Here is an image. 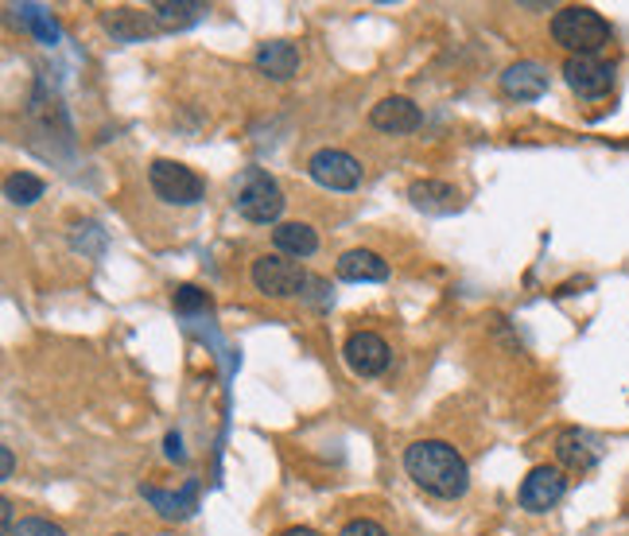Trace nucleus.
<instances>
[{
	"mask_svg": "<svg viewBox=\"0 0 629 536\" xmlns=\"http://www.w3.org/2000/svg\"><path fill=\"white\" fill-rule=\"evenodd\" d=\"M405 471L432 498L454 501L471 490V467L447 439H416L405 451Z\"/></svg>",
	"mask_w": 629,
	"mask_h": 536,
	"instance_id": "obj_1",
	"label": "nucleus"
},
{
	"mask_svg": "<svg viewBox=\"0 0 629 536\" xmlns=\"http://www.w3.org/2000/svg\"><path fill=\"white\" fill-rule=\"evenodd\" d=\"M611 24L606 16L587 4H567L552 16V39L564 47L567 55H599L602 47L611 43Z\"/></svg>",
	"mask_w": 629,
	"mask_h": 536,
	"instance_id": "obj_2",
	"label": "nucleus"
},
{
	"mask_svg": "<svg viewBox=\"0 0 629 536\" xmlns=\"http://www.w3.org/2000/svg\"><path fill=\"white\" fill-rule=\"evenodd\" d=\"M287 199H284V187L265 171V167H245L233 187V210L253 226H272L280 222Z\"/></svg>",
	"mask_w": 629,
	"mask_h": 536,
	"instance_id": "obj_3",
	"label": "nucleus"
},
{
	"mask_svg": "<svg viewBox=\"0 0 629 536\" xmlns=\"http://www.w3.org/2000/svg\"><path fill=\"white\" fill-rule=\"evenodd\" d=\"M149 187L156 191L159 203L167 206H195L203 203L206 183L198 171H191L179 159H152L149 164Z\"/></svg>",
	"mask_w": 629,
	"mask_h": 536,
	"instance_id": "obj_4",
	"label": "nucleus"
},
{
	"mask_svg": "<svg viewBox=\"0 0 629 536\" xmlns=\"http://www.w3.org/2000/svg\"><path fill=\"white\" fill-rule=\"evenodd\" d=\"M249 277H253V288L269 299L304 296V288H307V272L296 265V260H287L284 253H265V257H257L249 268Z\"/></svg>",
	"mask_w": 629,
	"mask_h": 536,
	"instance_id": "obj_5",
	"label": "nucleus"
},
{
	"mask_svg": "<svg viewBox=\"0 0 629 536\" xmlns=\"http://www.w3.org/2000/svg\"><path fill=\"white\" fill-rule=\"evenodd\" d=\"M564 82L572 93H579L583 102H599L614 90V63L599 55H567L564 63Z\"/></svg>",
	"mask_w": 629,
	"mask_h": 536,
	"instance_id": "obj_6",
	"label": "nucleus"
},
{
	"mask_svg": "<svg viewBox=\"0 0 629 536\" xmlns=\"http://www.w3.org/2000/svg\"><path fill=\"white\" fill-rule=\"evenodd\" d=\"M307 176L323 191H354L361 183V159H354L343 149H319L307 159Z\"/></svg>",
	"mask_w": 629,
	"mask_h": 536,
	"instance_id": "obj_7",
	"label": "nucleus"
},
{
	"mask_svg": "<svg viewBox=\"0 0 629 536\" xmlns=\"http://www.w3.org/2000/svg\"><path fill=\"white\" fill-rule=\"evenodd\" d=\"M343 358L350 366V373H358V378H381V373L389 370L393 350L377 331H354L343 346Z\"/></svg>",
	"mask_w": 629,
	"mask_h": 536,
	"instance_id": "obj_8",
	"label": "nucleus"
},
{
	"mask_svg": "<svg viewBox=\"0 0 629 536\" xmlns=\"http://www.w3.org/2000/svg\"><path fill=\"white\" fill-rule=\"evenodd\" d=\"M567 494V474L560 467H532L528 478L521 482V509L528 513H548L560 506V498Z\"/></svg>",
	"mask_w": 629,
	"mask_h": 536,
	"instance_id": "obj_9",
	"label": "nucleus"
},
{
	"mask_svg": "<svg viewBox=\"0 0 629 536\" xmlns=\"http://www.w3.org/2000/svg\"><path fill=\"white\" fill-rule=\"evenodd\" d=\"M370 125L381 132H393V137H408V132H416L424 125V113H420V105L412 98L393 93V98H381L370 110Z\"/></svg>",
	"mask_w": 629,
	"mask_h": 536,
	"instance_id": "obj_10",
	"label": "nucleus"
},
{
	"mask_svg": "<svg viewBox=\"0 0 629 536\" xmlns=\"http://www.w3.org/2000/svg\"><path fill=\"white\" fill-rule=\"evenodd\" d=\"M555 459H560L564 471L583 474V471H591V467H599L602 447L587 427H564V432L555 435Z\"/></svg>",
	"mask_w": 629,
	"mask_h": 536,
	"instance_id": "obj_11",
	"label": "nucleus"
},
{
	"mask_svg": "<svg viewBox=\"0 0 629 536\" xmlns=\"http://www.w3.org/2000/svg\"><path fill=\"white\" fill-rule=\"evenodd\" d=\"M548 86H552V78L532 59H517V63H510L501 71V90L510 93L513 102H537V98L548 93Z\"/></svg>",
	"mask_w": 629,
	"mask_h": 536,
	"instance_id": "obj_12",
	"label": "nucleus"
},
{
	"mask_svg": "<svg viewBox=\"0 0 629 536\" xmlns=\"http://www.w3.org/2000/svg\"><path fill=\"white\" fill-rule=\"evenodd\" d=\"M408 199H412L416 210L432 214V218H447V214L463 210V194H459V187L444 183V179H416V183L408 187Z\"/></svg>",
	"mask_w": 629,
	"mask_h": 536,
	"instance_id": "obj_13",
	"label": "nucleus"
},
{
	"mask_svg": "<svg viewBox=\"0 0 629 536\" xmlns=\"http://www.w3.org/2000/svg\"><path fill=\"white\" fill-rule=\"evenodd\" d=\"M102 28L110 31L117 43H144V39L159 31L156 20H152V12L129 9V4H120V9H105L102 12Z\"/></svg>",
	"mask_w": 629,
	"mask_h": 536,
	"instance_id": "obj_14",
	"label": "nucleus"
},
{
	"mask_svg": "<svg viewBox=\"0 0 629 536\" xmlns=\"http://www.w3.org/2000/svg\"><path fill=\"white\" fill-rule=\"evenodd\" d=\"M334 277L346 284H381L389 280V260L373 250H346L334 265Z\"/></svg>",
	"mask_w": 629,
	"mask_h": 536,
	"instance_id": "obj_15",
	"label": "nucleus"
},
{
	"mask_svg": "<svg viewBox=\"0 0 629 536\" xmlns=\"http://www.w3.org/2000/svg\"><path fill=\"white\" fill-rule=\"evenodd\" d=\"M253 63H257V71L265 78H272V82H287V78L299 75V47L287 43V39H269V43L257 47V55H253Z\"/></svg>",
	"mask_w": 629,
	"mask_h": 536,
	"instance_id": "obj_16",
	"label": "nucleus"
},
{
	"mask_svg": "<svg viewBox=\"0 0 629 536\" xmlns=\"http://www.w3.org/2000/svg\"><path fill=\"white\" fill-rule=\"evenodd\" d=\"M140 494L152 501V509H156L164 521H187L191 513L198 509V482L187 478L179 490H159V486H140Z\"/></svg>",
	"mask_w": 629,
	"mask_h": 536,
	"instance_id": "obj_17",
	"label": "nucleus"
},
{
	"mask_svg": "<svg viewBox=\"0 0 629 536\" xmlns=\"http://www.w3.org/2000/svg\"><path fill=\"white\" fill-rule=\"evenodd\" d=\"M149 12L159 31H183L191 24H198L210 9L203 0H156V4H149Z\"/></svg>",
	"mask_w": 629,
	"mask_h": 536,
	"instance_id": "obj_18",
	"label": "nucleus"
},
{
	"mask_svg": "<svg viewBox=\"0 0 629 536\" xmlns=\"http://www.w3.org/2000/svg\"><path fill=\"white\" fill-rule=\"evenodd\" d=\"M272 241H277V250L284 257H311L319 250V233L311 230L307 222H280L272 230Z\"/></svg>",
	"mask_w": 629,
	"mask_h": 536,
	"instance_id": "obj_19",
	"label": "nucleus"
},
{
	"mask_svg": "<svg viewBox=\"0 0 629 536\" xmlns=\"http://www.w3.org/2000/svg\"><path fill=\"white\" fill-rule=\"evenodd\" d=\"M12 12H16L20 24H24V28H28L43 47H55L59 43V24H55V16L43 9V4H16Z\"/></svg>",
	"mask_w": 629,
	"mask_h": 536,
	"instance_id": "obj_20",
	"label": "nucleus"
},
{
	"mask_svg": "<svg viewBox=\"0 0 629 536\" xmlns=\"http://www.w3.org/2000/svg\"><path fill=\"white\" fill-rule=\"evenodd\" d=\"M43 179L31 176V171H12L9 179H4V199H9L12 206H31L43 199Z\"/></svg>",
	"mask_w": 629,
	"mask_h": 536,
	"instance_id": "obj_21",
	"label": "nucleus"
},
{
	"mask_svg": "<svg viewBox=\"0 0 629 536\" xmlns=\"http://www.w3.org/2000/svg\"><path fill=\"white\" fill-rule=\"evenodd\" d=\"M171 299H176V311L179 315H198V311H206V307H210L206 292H203V288H195V284H179Z\"/></svg>",
	"mask_w": 629,
	"mask_h": 536,
	"instance_id": "obj_22",
	"label": "nucleus"
},
{
	"mask_svg": "<svg viewBox=\"0 0 629 536\" xmlns=\"http://www.w3.org/2000/svg\"><path fill=\"white\" fill-rule=\"evenodd\" d=\"M9 536H66V533L63 525H55V521L47 518H20Z\"/></svg>",
	"mask_w": 629,
	"mask_h": 536,
	"instance_id": "obj_23",
	"label": "nucleus"
},
{
	"mask_svg": "<svg viewBox=\"0 0 629 536\" xmlns=\"http://www.w3.org/2000/svg\"><path fill=\"white\" fill-rule=\"evenodd\" d=\"M338 536H389V528L377 525V521H370V518H354V521H346Z\"/></svg>",
	"mask_w": 629,
	"mask_h": 536,
	"instance_id": "obj_24",
	"label": "nucleus"
},
{
	"mask_svg": "<svg viewBox=\"0 0 629 536\" xmlns=\"http://www.w3.org/2000/svg\"><path fill=\"white\" fill-rule=\"evenodd\" d=\"M164 455L171 462H187V451H183V435L179 432H167L164 435Z\"/></svg>",
	"mask_w": 629,
	"mask_h": 536,
	"instance_id": "obj_25",
	"label": "nucleus"
},
{
	"mask_svg": "<svg viewBox=\"0 0 629 536\" xmlns=\"http://www.w3.org/2000/svg\"><path fill=\"white\" fill-rule=\"evenodd\" d=\"M12 509H16V506H12L9 498L0 501V521H4V533H12V528H16V518H12Z\"/></svg>",
	"mask_w": 629,
	"mask_h": 536,
	"instance_id": "obj_26",
	"label": "nucleus"
},
{
	"mask_svg": "<svg viewBox=\"0 0 629 536\" xmlns=\"http://www.w3.org/2000/svg\"><path fill=\"white\" fill-rule=\"evenodd\" d=\"M12 471H16V459H12V447H4V451H0V474L12 478Z\"/></svg>",
	"mask_w": 629,
	"mask_h": 536,
	"instance_id": "obj_27",
	"label": "nucleus"
},
{
	"mask_svg": "<svg viewBox=\"0 0 629 536\" xmlns=\"http://www.w3.org/2000/svg\"><path fill=\"white\" fill-rule=\"evenodd\" d=\"M280 536H319L314 528H307V525H292V528H284Z\"/></svg>",
	"mask_w": 629,
	"mask_h": 536,
	"instance_id": "obj_28",
	"label": "nucleus"
},
{
	"mask_svg": "<svg viewBox=\"0 0 629 536\" xmlns=\"http://www.w3.org/2000/svg\"><path fill=\"white\" fill-rule=\"evenodd\" d=\"M113 536H125V533H113Z\"/></svg>",
	"mask_w": 629,
	"mask_h": 536,
	"instance_id": "obj_29",
	"label": "nucleus"
}]
</instances>
